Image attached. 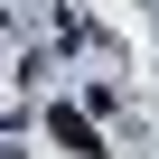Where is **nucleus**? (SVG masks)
<instances>
[{"label": "nucleus", "mask_w": 159, "mask_h": 159, "mask_svg": "<svg viewBox=\"0 0 159 159\" xmlns=\"http://www.w3.org/2000/svg\"><path fill=\"white\" fill-rule=\"evenodd\" d=\"M47 131H56V150L94 159V122H84V112H66V103H56V112H47Z\"/></svg>", "instance_id": "nucleus-1"}]
</instances>
